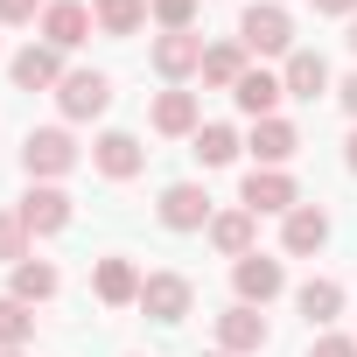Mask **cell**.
Masks as SVG:
<instances>
[{
  "label": "cell",
  "mask_w": 357,
  "mask_h": 357,
  "mask_svg": "<svg viewBox=\"0 0 357 357\" xmlns=\"http://www.w3.org/2000/svg\"><path fill=\"white\" fill-rule=\"evenodd\" d=\"M238 43H245V56H294V22L273 0H252L238 15Z\"/></svg>",
  "instance_id": "6da1fadb"
},
{
  "label": "cell",
  "mask_w": 357,
  "mask_h": 357,
  "mask_svg": "<svg viewBox=\"0 0 357 357\" xmlns=\"http://www.w3.org/2000/svg\"><path fill=\"white\" fill-rule=\"evenodd\" d=\"M22 168H29V183H56V175L77 168V140H70L63 126H36V133L22 140Z\"/></svg>",
  "instance_id": "7a4b0ae2"
},
{
  "label": "cell",
  "mask_w": 357,
  "mask_h": 357,
  "mask_svg": "<svg viewBox=\"0 0 357 357\" xmlns=\"http://www.w3.org/2000/svg\"><path fill=\"white\" fill-rule=\"evenodd\" d=\"M238 204H245L252 218H287V211L301 204V190H294V175H287V168H252V175H245V190H238Z\"/></svg>",
  "instance_id": "3957f363"
},
{
  "label": "cell",
  "mask_w": 357,
  "mask_h": 357,
  "mask_svg": "<svg viewBox=\"0 0 357 357\" xmlns=\"http://www.w3.org/2000/svg\"><path fill=\"white\" fill-rule=\"evenodd\" d=\"M266 343H273V329H266L259 308L231 301V308L218 315V350H225V357H252V350H266Z\"/></svg>",
  "instance_id": "277c9868"
},
{
  "label": "cell",
  "mask_w": 357,
  "mask_h": 357,
  "mask_svg": "<svg viewBox=\"0 0 357 357\" xmlns=\"http://www.w3.org/2000/svg\"><path fill=\"white\" fill-rule=\"evenodd\" d=\"M56 105H63V119H98L112 105V77L105 70H70L56 84Z\"/></svg>",
  "instance_id": "5b68a950"
},
{
  "label": "cell",
  "mask_w": 357,
  "mask_h": 357,
  "mask_svg": "<svg viewBox=\"0 0 357 357\" xmlns=\"http://www.w3.org/2000/svg\"><path fill=\"white\" fill-rule=\"evenodd\" d=\"M22 225H29V238H56V231H70V197L56 190V183H36L22 204Z\"/></svg>",
  "instance_id": "8992f818"
},
{
  "label": "cell",
  "mask_w": 357,
  "mask_h": 357,
  "mask_svg": "<svg viewBox=\"0 0 357 357\" xmlns=\"http://www.w3.org/2000/svg\"><path fill=\"white\" fill-rule=\"evenodd\" d=\"M154 211H161L168 231H204V225H211V190H204V183H168Z\"/></svg>",
  "instance_id": "52a82bcc"
},
{
  "label": "cell",
  "mask_w": 357,
  "mask_h": 357,
  "mask_svg": "<svg viewBox=\"0 0 357 357\" xmlns=\"http://www.w3.org/2000/svg\"><path fill=\"white\" fill-rule=\"evenodd\" d=\"M231 287H238V301H245V308H266V301L287 287V273H280V259H266V252H245V259L231 266Z\"/></svg>",
  "instance_id": "ba28073f"
},
{
  "label": "cell",
  "mask_w": 357,
  "mask_h": 357,
  "mask_svg": "<svg viewBox=\"0 0 357 357\" xmlns=\"http://www.w3.org/2000/svg\"><path fill=\"white\" fill-rule=\"evenodd\" d=\"M190 301H197V287H190L183 273H147V280H140V308H147L154 322H183Z\"/></svg>",
  "instance_id": "9c48e42d"
},
{
  "label": "cell",
  "mask_w": 357,
  "mask_h": 357,
  "mask_svg": "<svg viewBox=\"0 0 357 357\" xmlns=\"http://www.w3.org/2000/svg\"><path fill=\"white\" fill-rule=\"evenodd\" d=\"M91 29H98V22H91L84 0H50V8H43V43H50V50H77Z\"/></svg>",
  "instance_id": "30bf717a"
},
{
  "label": "cell",
  "mask_w": 357,
  "mask_h": 357,
  "mask_svg": "<svg viewBox=\"0 0 357 357\" xmlns=\"http://www.w3.org/2000/svg\"><path fill=\"white\" fill-rule=\"evenodd\" d=\"M8 70H15V84H22V91H56V84L70 77V70H63V50H50V43H29Z\"/></svg>",
  "instance_id": "8fae6325"
},
{
  "label": "cell",
  "mask_w": 357,
  "mask_h": 357,
  "mask_svg": "<svg viewBox=\"0 0 357 357\" xmlns=\"http://www.w3.org/2000/svg\"><path fill=\"white\" fill-rule=\"evenodd\" d=\"M204 36L197 29H175V36H154V70L161 77H190V70H204Z\"/></svg>",
  "instance_id": "7c38bea8"
},
{
  "label": "cell",
  "mask_w": 357,
  "mask_h": 357,
  "mask_svg": "<svg viewBox=\"0 0 357 357\" xmlns=\"http://www.w3.org/2000/svg\"><path fill=\"white\" fill-rule=\"evenodd\" d=\"M91 161H98V175H105V183H133V175H140V161H147V147H140L133 133H98Z\"/></svg>",
  "instance_id": "4fadbf2b"
},
{
  "label": "cell",
  "mask_w": 357,
  "mask_h": 357,
  "mask_svg": "<svg viewBox=\"0 0 357 357\" xmlns=\"http://www.w3.org/2000/svg\"><path fill=\"white\" fill-rule=\"evenodd\" d=\"M252 154H259V168H280V161H294V147H301V133H294V119H252V140H245Z\"/></svg>",
  "instance_id": "5bb4252c"
},
{
  "label": "cell",
  "mask_w": 357,
  "mask_h": 357,
  "mask_svg": "<svg viewBox=\"0 0 357 357\" xmlns=\"http://www.w3.org/2000/svg\"><path fill=\"white\" fill-rule=\"evenodd\" d=\"M280 245H287V252H322V245H329V211L294 204V211L280 218Z\"/></svg>",
  "instance_id": "9a60e30c"
},
{
  "label": "cell",
  "mask_w": 357,
  "mask_h": 357,
  "mask_svg": "<svg viewBox=\"0 0 357 357\" xmlns=\"http://www.w3.org/2000/svg\"><path fill=\"white\" fill-rule=\"evenodd\" d=\"M252 238H259V218H252L245 204H238V211H218V218H211V245H218L225 259H245V252H252Z\"/></svg>",
  "instance_id": "2e32d148"
},
{
  "label": "cell",
  "mask_w": 357,
  "mask_h": 357,
  "mask_svg": "<svg viewBox=\"0 0 357 357\" xmlns=\"http://www.w3.org/2000/svg\"><path fill=\"white\" fill-rule=\"evenodd\" d=\"M280 84H287V98H322V91H329V63H322V50H294L287 70H280Z\"/></svg>",
  "instance_id": "e0dca14e"
},
{
  "label": "cell",
  "mask_w": 357,
  "mask_h": 357,
  "mask_svg": "<svg viewBox=\"0 0 357 357\" xmlns=\"http://www.w3.org/2000/svg\"><path fill=\"white\" fill-rule=\"evenodd\" d=\"M91 294H98L105 308H126V301H140V273H133V259H98V273H91Z\"/></svg>",
  "instance_id": "ac0fdd59"
},
{
  "label": "cell",
  "mask_w": 357,
  "mask_h": 357,
  "mask_svg": "<svg viewBox=\"0 0 357 357\" xmlns=\"http://www.w3.org/2000/svg\"><path fill=\"white\" fill-rule=\"evenodd\" d=\"M231 98H238V112H252V119H273V105L287 98V84H280L273 70H245Z\"/></svg>",
  "instance_id": "d6986e66"
},
{
  "label": "cell",
  "mask_w": 357,
  "mask_h": 357,
  "mask_svg": "<svg viewBox=\"0 0 357 357\" xmlns=\"http://www.w3.org/2000/svg\"><path fill=\"white\" fill-rule=\"evenodd\" d=\"M252 63H245V43H211L204 50V84H218V91H238V77H245Z\"/></svg>",
  "instance_id": "ffe728a7"
},
{
  "label": "cell",
  "mask_w": 357,
  "mask_h": 357,
  "mask_svg": "<svg viewBox=\"0 0 357 357\" xmlns=\"http://www.w3.org/2000/svg\"><path fill=\"white\" fill-rule=\"evenodd\" d=\"M294 308H301L315 329H329V322L343 315V287H336V280H301V287H294Z\"/></svg>",
  "instance_id": "44dd1931"
},
{
  "label": "cell",
  "mask_w": 357,
  "mask_h": 357,
  "mask_svg": "<svg viewBox=\"0 0 357 357\" xmlns=\"http://www.w3.org/2000/svg\"><path fill=\"white\" fill-rule=\"evenodd\" d=\"M197 91H161L154 98V133H197Z\"/></svg>",
  "instance_id": "7402d4cb"
},
{
  "label": "cell",
  "mask_w": 357,
  "mask_h": 357,
  "mask_svg": "<svg viewBox=\"0 0 357 357\" xmlns=\"http://www.w3.org/2000/svg\"><path fill=\"white\" fill-rule=\"evenodd\" d=\"M238 147H245V140H238L231 126H197V133H190V154H197L204 168H225V161H238Z\"/></svg>",
  "instance_id": "603a6c76"
},
{
  "label": "cell",
  "mask_w": 357,
  "mask_h": 357,
  "mask_svg": "<svg viewBox=\"0 0 357 357\" xmlns=\"http://www.w3.org/2000/svg\"><path fill=\"white\" fill-rule=\"evenodd\" d=\"M56 287H63V280H56V266H50V259H22V266H15V287H8V294L36 308V301H50Z\"/></svg>",
  "instance_id": "cb8c5ba5"
},
{
  "label": "cell",
  "mask_w": 357,
  "mask_h": 357,
  "mask_svg": "<svg viewBox=\"0 0 357 357\" xmlns=\"http://www.w3.org/2000/svg\"><path fill=\"white\" fill-rule=\"evenodd\" d=\"M91 22H98V36H133V29H147V0H98Z\"/></svg>",
  "instance_id": "d4e9b609"
},
{
  "label": "cell",
  "mask_w": 357,
  "mask_h": 357,
  "mask_svg": "<svg viewBox=\"0 0 357 357\" xmlns=\"http://www.w3.org/2000/svg\"><path fill=\"white\" fill-rule=\"evenodd\" d=\"M29 336H36V308L15 301V294H0V350H22Z\"/></svg>",
  "instance_id": "484cf974"
},
{
  "label": "cell",
  "mask_w": 357,
  "mask_h": 357,
  "mask_svg": "<svg viewBox=\"0 0 357 357\" xmlns=\"http://www.w3.org/2000/svg\"><path fill=\"white\" fill-rule=\"evenodd\" d=\"M29 259V225L22 211H0V266H22Z\"/></svg>",
  "instance_id": "4316f807"
},
{
  "label": "cell",
  "mask_w": 357,
  "mask_h": 357,
  "mask_svg": "<svg viewBox=\"0 0 357 357\" xmlns=\"http://www.w3.org/2000/svg\"><path fill=\"white\" fill-rule=\"evenodd\" d=\"M147 15L161 22V36H175V29L197 22V0H147Z\"/></svg>",
  "instance_id": "83f0119b"
},
{
  "label": "cell",
  "mask_w": 357,
  "mask_h": 357,
  "mask_svg": "<svg viewBox=\"0 0 357 357\" xmlns=\"http://www.w3.org/2000/svg\"><path fill=\"white\" fill-rule=\"evenodd\" d=\"M308 357H357V336H329V329H322V336L308 343Z\"/></svg>",
  "instance_id": "f1b7e54d"
},
{
  "label": "cell",
  "mask_w": 357,
  "mask_h": 357,
  "mask_svg": "<svg viewBox=\"0 0 357 357\" xmlns=\"http://www.w3.org/2000/svg\"><path fill=\"white\" fill-rule=\"evenodd\" d=\"M50 0H0V22H36Z\"/></svg>",
  "instance_id": "f546056e"
},
{
  "label": "cell",
  "mask_w": 357,
  "mask_h": 357,
  "mask_svg": "<svg viewBox=\"0 0 357 357\" xmlns=\"http://www.w3.org/2000/svg\"><path fill=\"white\" fill-rule=\"evenodd\" d=\"M336 98H343V112H350V119H357V70H350V77H343V84H336Z\"/></svg>",
  "instance_id": "4dcf8cb0"
},
{
  "label": "cell",
  "mask_w": 357,
  "mask_h": 357,
  "mask_svg": "<svg viewBox=\"0 0 357 357\" xmlns=\"http://www.w3.org/2000/svg\"><path fill=\"white\" fill-rule=\"evenodd\" d=\"M322 15H357V0H315Z\"/></svg>",
  "instance_id": "1f68e13d"
},
{
  "label": "cell",
  "mask_w": 357,
  "mask_h": 357,
  "mask_svg": "<svg viewBox=\"0 0 357 357\" xmlns=\"http://www.w3.org/2000/svg\"><path fill=\"white\" fill-rule=\"evenodd\" d=\"M343 168H350V175H357V133H350V140H343Z\"/></svg>",
  "instance_id": "d6a6232c"
},
{
  "label": "cell",
  "mask_w": 357,
  "mask_h": 357,
  "mask_svg": "<svg viewBox=\"0 0 357 357\" xmlns=\"http://www.w3.org/2000/svg\"><path fill=\"white\" fill-rule=\"evenodd\" d=\"M350 50H357V15H350Z\"/></svg>",
  "instance_id": "836d02e7"
},
{
  "label": "cell",
  "mask_w": 357,
  "mask_h": 357,
  "mask_svg": "<svg viewBox=\"0 0 357 357\" xmlns=\"http://www.w3.org/2000/svg\"><path fill=\"white\" fill-rule=\"evenodd\" d=\"M0 357H22V350H0Z\"/></svg>",
  "instance_id": "e575fe53"
},
{
  "label": "cell",
  "mask_w": 357,
  "mask_h": 357,
  "mask_svg": "<svg viewBox=\"0 0 357 357\" xmlns=\"http://www.w3.org/2000/svg\"><path fill=\"white\" fill-rule=\"evenodd\" d=\"M211 357H225V350H211Z\"/></svg>",
  "instance_id": "d590c367"
}]
</instances>
